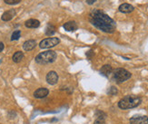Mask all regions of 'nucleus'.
I'll list each match as a JSON object with an SVG mask.
<instances>
[{
	"label": "nucleus",
	"instance_id": "5",
	"mask_svg": "<svg viewBox=\"0 0 148 124\" xmlns=\"http://www.w3.org/2000/svg\"><path fill=\"white\" fill-rule=\"evenodd\" d=\"M60 43V40L56 37H51V38H46L42 40L39 44V47L41 49H47L52 48L56 45H57Z\"/></svg>",
	"mask_w": 148,
	"mask_h": 124
},
{
	"label": "nucleus",
	"instance_id": "2",
	"mask_svg": "<svg viewBox=\"0 0 148 124\" xmlns=\"http://www.w3.org/2000/svg\"><path fill=\"white\" fill-rule=\"evenodd\" d=\"M141 102H142V99L141 97L136 95H127L119 101L118 102V107L122 110H128V109H133L139 106Z\"/></svg>",
	"mask_w": 148,
	"mask_h": 124
},
{
	"label": "nucleus",
	"instance_id": "10",
	"mask_svg": "<svg viewBox=\"0 0 148 124\" xmlns=\"http://www.w3.org/2000/svg\"><path fill=\"white\" fill-rule=\"evenodd\" d=\"M25 27L27 28H37L39 27L40 25V22L37 20V19H28L27 21H25Z\"/></svg>",
	"mask_w": 148,
	"mask_h": 124
},
{
	"label": "nucleus",
	"instance_id": "12",
	"mask_svg": "<svg viewBox=\"0 0 148 124\" xmlns=\"http://www.w3.org/2000/svg\"><path fill=\"white\" fill-rule=\"evenodd\" d=\"M100 73L102 75L108 77L113 73V68L110 64H105L104 66H102V68L100 69Z\"/></svg>",
	"mask_w": 148,
	"mask_h": 124
},
{
	"label": "nucleus",
	"instance_id": "7",
	"mask_svg": "<svg viewBox=\"0 0 148 124\" xmlns=\"http://www.w3.org/2000/svg\"><path fill=\"white\" fill-rule=\"evenodd\" d=\"M46 80H47V83L51 84V85H55V84L57 83V82H58V74H57L56 72L51 71L47 74Z\"/></svg>",
	"mask_w": 148,
	"mask_h": 124
},
{
	"label": "nucleus",
	"instance_id": "11",
	"mask_svg": "<svg viewBox=\"0 0 148 124\" xmlns=\"http://www.w3.org/2000/svg\"><path fill=\"white\" fill-rule=\"evenodd\" d=\"M63 27L68 32H75V30H77V27H78L77 24L75 21H68L66 24H64Z\"/></svg>",
	"mask_w": 148,
	"mask_h": 124
},
{
	"label": "nucleus",
	"instance_id": "19",
	"mask_svg": "<svg viewBox=\"0 0 148 124\" xmlns=\"http://www.w3.org/2000/svg\"><path fill=\"white\" fill-rule=\"evenodd\" d=\"M22 0H4V2L8 5H16L18 3H20Z\"/></svg>",
	"mask_w": 148,
	"mask_h": 124
},
{
	"label": "nucleus",
	"instance_id": "17",
	"mask_svg": "<svg viewBox=\"0 0 148 124\" xmlns=\"http://www.w3.org/2000/svg\"><path fill=\"white\" fill-rule=\"evenodd\" d=\"M20 35H21V32H20V30H16V31L12 34V35H11V41L18 40V39L20 38Z\"/></svg>",
	"mask_w": 148,
	"mask_h": 124
},
{
	"label": "nucleus",
	"instance_id": "6",
	"mask_svg": "<svg viewBox=\"0 0 148 124\" xmlns=\"http://www.w3.org/2000/svg\"><path fill=\"white\" fill-rule=\"evenodd\" d=\"M130 124H148L147 116H134L130 119Z\"/></svg>",
	"mask_w": 148,
	"mask_h": 124
},
{
	"label": "nucleus",
	"instance_id": "3",
	"mask_svg": "<svg viewBox=\"0 0 148 124\" xmlns=\"http://www.w3.org/2000/svg\"><path fill=\"white\" fill-rule=\"evenodd\" d=\"M56 57L57 55L55 51L48 50V51L38 54L36 56V62L39 64H47V63H51L55 62Z\"/></svg>",
	"mask_w": 148,
	"mask_h": 124
},
{
	"label": "nucleus",
	"instance_id": "20",
	"mask_svg": "<svg viewBox=\"0 0 148 124\" xmlns=\"http://www.w3.org/2000/svg\"><path fill=\"white\" fill-rule=\"evenodd\" d=\"M117 93H118V92H117V89L115 88V87H114V86L111 87L110 90H109V92H108V93L110 94V95H115Z\"/></svg>",
	"mask_w": 148,
	"mask_h": 124
},
{
	"label": "nucleus",
	"instance_id": "9",
	"mask_svg": "<svg viewBox=\"0 0 148 124\" xmlns=\"http://www.w3.org/2000/svg\"><path fill=\"white\" fill-rule=\"evenodd\" d=\"M16 10H14V9H11V10H8V11H5L4 14L2 15V16H1V19L3 21H5V22H8V21H10L11 19L14 17L15 16H16Z\"/></svg>",
	"mask_w": 148,
	"mask_h": 124
},
{
	"label": "nucleus",
	"instance_id": "13",
	"mask_svg": "<svg viewBox=\"0 0 148 124\" xmlns=\"http://www.w3.org/2000/svg\"><path fill=\"white\" fill-rule=\"evenodd\" d=\"M36 46V42L35 40H27V41H25L23 44V49L25 51H31V50H33L35 47Z\"/></svg>",
	"mask_w": 148,
	"mask_h": 124
},
{
	"label": "nucleus",
	"instance_id": "21",
	"mask_svg": "<svg viewBox=\"0 0 148 124\" xmlns=\"http://www.w3.org/2000/svg\"><path fill=\"white\" fill-rule=\"evenodd\" d=\"M94 55V52L92 51V50H90V51H88L87 53H86V56L88 57V58H92V56Z\"/></svg>",
	"mask_w": 148,
	"mask_h": 124
},
{
	"label": "nucleus",
	"instance_id": "4",
	"mask_svg": "<svg viewBox=\"0 0 148 124\" xmlns=\"http://www.w3.org/2000/svg\"><path fill=\"white\" fill-rule=\"evenodd\" d=\"M131 76L132 74L130 72H128L124 68H117L114 70L113 72V79L117 83H121L127 81L128 79H130Z\"/></svg>",
	"mask_w": 148,
	"mask_h": 124
},
{
	"label": "nucleus",
	"instance_id": "14",
	"mask_svg": "<svg viewBox=\"0 0 148 124\" xmlns=\"http://www.w3.org/2000/svg\"><path fill=\"white\" fill-rule=\"evenodd\" d=\"M119 11L122 12V13H125V14H127V13H131L134 11V6L130 4H127V3H125V4H122L120 6H119Z\"/></svg>",
	"mask_w": 148,
	"mask_h": 124
},
{
	"label": "nucleus",
	"instance_id": "18",
	"mask_svg": "<svg viewBox=\"0 0 148 124\" xmlns=\"http://www.w3.org/2000/svg\"><path fill=\"white\" fill-rule=\"evenodd\" d=\"M106 117H97V119H96L94 122V124H106Z\"/></svg>",
	"mask_w": 148,
	"mask_h": 124
},
{
	"label": "nucleus",
	"instance_id": "16",
	"mask_svg": "<svg viewBox=\"0 0 148 124\" xmlns=\"http://www.w3.org/2000/svg\"><path fill=\"white\" fill-rule=\"evenodd\" d=\"M55 33H56V27L52 24H48L47 27V30H46V35L48 36H51L55 35Z\"/></svg>",
	"mask_w": 148,
	"mask_h": 124
},
{
	"label": "nucleus",
	"instance_id": "22",
	"mask_svg": "<svg viewBox=\"0 0 148 124\" xmlns=\"http://www.w3.org/2000/svg\"><path fill=\"white\" fill-rule=\"evenodd\" d=\"M96 2V0H86V3L88 5H93Z\"/></svg>",
	"mask_w": 148,
	"mask_h": 124
},
{
	"label": "nucleus",
	"instance_id": "1",
	"mask_svg": "<svg viewBox=\"0 0 148 124\" xmlns=\"http://www.w3.org/2000/svg\"><path fill=\"white\" fill-rule=\"evenodd\" d=\"M91 24L97 29L107 34H113L116 29V24L113 19L101 10L95 9L90 14Z\"/></svg>",
	"mask_w": 148,
	"mask_h": 124
},
{
	"label": "nucleus",
	"instance_id": "8",
	"mask_svg": "<svg viewBox=\"0 0 148 124\" xmlns=\"http://www.w3.org/2000/svg\"><path fill=\"white\" fill-rule=\"evenodd\" d=\"M49 93V91L47 88H39L34 93V97L36 99H43V98L47 97Z\"/></svg>",
	"mask_w": 148,
	"mask_h": 124
},
{
	"label": "nucleus",
	"instance_id": "15",
	"mask_svg": "<svg viewBox=\"0 0 148 124\" xmlns=\"http://www.w3.org/2000/svg\"><path fill=\"white\" fill-rule=\"evenodd\" d=\"M23 59H24V53L21 51L16 52L12 57V60L14 63H20Z\"/></svg>",
	"mask_w": 148,
	"mask_h": 124
},
{
	"label": "nucleus",
	"instance_id": "23",
	"mask_svg": "<svg viewBox=\"0 0 148 124\" xmlns=\"http://www.w3.org/2000/svg\"><path fill=\"white\" fill-rule=\"evenodd\" d=\"M4 47H5V45L2 42H0V52H2L4 50Z\"/></svg>",
	"mask_w": 148,
	"mask_h": 124
}]
</instances>
